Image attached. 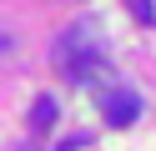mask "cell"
I'll list each match as a JSON object with an SVG mask.
<instances>
[{
    "label": "cell",
    "instance_id": "7a4b0ae2",
    "mask_svg": "<svg viewBox=\"0 0 156 151\" xmlns=\"http://www.w3.org/2000/svg\"><path fill=\"white\" fill-rule=\"evenodd\" d=\"M55 111H61V106H55V96H35V106H30V126H35V131H51V126H55Z\"/></svg>",
    "mask_w": 156,
    "mask_h": 151
},
{
    "label": "cell",
    "instance_id": "3957f363",
    "mask_svg": "<svg viewBox=\"0 0 156 151\" xmlns=\"http://www.w3.org/2000/svg\"><path fill=\"white\" fill-rule=\"evenodd\" d=\"M126 5H131V15L141 20V25H156V5L151 0H126Z\"/></svg>",
    "mask_w": 156,
    "mask_h": 151
},
{
    "label": "cell",
    "instance_id": "6da1fadb",
    "mask_svg": "<svg viewBox=\"0 0 156 151\" xmlns=\"http://www.w3.org/2000/svg\"><path fill=\"white\" fill-rule=\"evenodd\" d=\"M136 116H141V101H136L131 91H111V96H106V121H111V126H131Z\"/></svg>",
    "mask_w": 156,
    "mask_h": 151
}]
</instances>
